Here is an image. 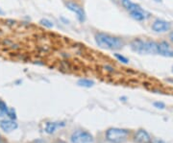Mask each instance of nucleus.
<instances>
[{
	"label": "nucleus",
	"instance_id": "obj_8",
	"mask_svg": "<svg viewBox=\"0 0 173 143\" xmlns=\"http://www.w3.org/2000/svg\"><path fill=\"white\" fill-rule=\"evenodd\" d=\"M18 127L17 123L13 119H5L0 122V128L5 133H11L14 130H17Z\"/></svg>",
	"mask_w": 173,
	"mask_h": 143
},
{
	"label": "nucleus",
	"instance_id": "obj_3",
	"mask_svg": "<svg viewBox=\"0 0 173 143\" xmlns=\"http://www.w3.org/2000/svg\"><path fill=\"white\" fill-rule=\"evenodd\" d=\"M129 131L126 129L110 128L106 132V139L110 143H123L126 141Z\"/></svg>",
	"mask_w": 173,
	"mask_h": 143
},
{
	"label": "nucleus",
	"instance_id": "obj_10",
	"mask_svg": "<svg viewBox=\"0 0 173 143\" xmlns=\"http://www.w3.org/2000/svg\"><path fill=\"white\" fill-rule=\"evenodd\" d=\"M130 13H131V17H132L134 19L139 20V21L145 19V18L148 17V13H147L145 11H143L141 8L139 9V10H136V11H133V12H131Z\"/></svg>",
	"mask_w": 173,
	"mask_h": 143
},
{
	"label": "nucleus",
	"instance_id": "obj_19",
	"mask_svg": "<svg viewBox=\"0 0 173 143\" xmlns=\"http://www.w3.org/2000/svg\"><path fill=\"white\" fill-rule=\"evenodd\" d=\"M169 39H170V40L173 42V32L170 33V35H169Z\"/></svg>",
	"mask_w": 173,
	"mask_h": 143
},
{
	"label": "nucleus",
	"instance_id": "obj_17",
	"mask_svg": "<svg viewBox=\"0 0 173 143\" xmlns=\"http://www.w3.org/2000/svg\"><path fill=\"white\" fill-rule=\"evenodd\" d=\"M114 57L115 58H117L120 62H122V63H128L129 62V61H128V59L127 58H125L124 56H122V55H120V54H114Z\"/></svg>",
	"mask_w": 173,
	"mask_h": 143
},
{
	"label": "nucleus",
	"instance_id": "obj_5",
	"mask_svg": "<svg viewBox=\"0 0 173 143\" xmlns=\"http://www.w3.org/2000/svg\"><path fill=\"white\" fill-rule=\"evenodd\" d=\"M67 7L68 10H70L71 12H73V13H76L77 18L79 19V21H81V22L85 21V19H86L85 12H84L83 8H81V7L79 6L78 4L73 3V2H68V3L67 4Z\"/></svg>",
	"mask_w": 173,
	"mask_h": 143
},
{
	"label": "nucleus",
	"instance_id": "obj_16",
	"mask_svg": "<svg viewBox=\"0 0 173 143\" xmlns=\"http://www.w3.org/2000/svg\"><path fill=\"white\" fill-rule=\"evenodd\" d=\"M6 114L8 115L11 119L13 120H16L17 119V113H16V111H14L13 109H9L8 108V111H7Z\"/></svg>",
	"mask_w": 173,
	"mask_h": 143
},
{
	"label": "nucleus",
	"instance_id": "obj_6",
	"mask_svg": "<svg viewBox=\"0 0 173 143\" xmlns=\"http://www.w3.org/2000/svg\"><path fill=\"white\" fill-rule=\"evenodd\" d=\"M158 53L163 57L171 58L173 57V49L167 41H162L158 43Z\"/></svg>",
	"mask_w": 173,
	"mask_h": 143
},
{
	"label": "nucleus",
	"instance_id": "obj_13",
	"mask_svg": "<svg viewBox=\"0 0 173 143\" xmlns=\"http://www.w3.org/2000/svg\"><path fill=\"white\" fill-rule=\"evenodd\" d=\"M77 85L79 87H83V88H91L93 87V85H94V82L89 80V79H80L77 82Z\"/></svg>",
	"mask_w": 173,
	"mask_h": 143
},
{
	"label": "nucleus",
	"instance_id": "obj_18",
	"mask_svg": "<svg viewBox=\"0 0 173 143\" xmlns=\"http://www.w3.org/2000/svg\"><path fill=\"white\" fill-rule=\"evenodd\" d=\"M154 106L158 109H161V110H163L165 108V105L163 103V102H155L154 103Z\"/></svg>",
	"mask_w": 173,
	"mask_h": 143
},
{
	"label": "nucleus",
	"instance_id": "obj_7",
	"mask_svg": "<svg viewBox=\"0 0 173 143\" xmlns=\"http://www.w3.org/2000/svg\"><path fill=\"white\" fill-rule=\"evenodd\" d=\"M171 28V25L169 22L165 20H162V19H157L154 21V23L152 25V29L153 31L155 32H158V33H162V32H167Z\"/></svg>",
	"mask_w": 173,
	"mask_h": 143
},
{
	"label": "nucleus",
	"instance_id": "obj_4",
	"mask_svg": "<svg viewBox=\"0 0 173 143\" xmlns=\"http://www.w3.org/2000/svg\"><path fill=\"white\" fill-rule=\"evenodd\" d=\"M70 140L72 143H92L93 137L89 132L79 130L71 134Z\"/></svg>",
	"mask_w": 173,
	"mask_h": 143
},
{
	"label": "nucleus",
	"instance_id": "obj_15",
	"mask_svg": "<svg viewBox=\"0 0 173 143\" xmlns=\"http://www.w3.org/2000/svg\"><path fill=\"white\" fill-rule=\"evenodd\" d=\"M40 23L42 26H45V27H47V28H52V27L54 26L51 21L48 20V19H46V18L40 19Z\"/></svg>",
	"mask_w": 173,
	"mask_h": 143
},
{
	"label": "nucleus",
	"instance_id": "obj_20",
	"mask_svg": "<svg viewBox=\"0 0 173 143\" xmlns=\"http://www.w3.org/2000/svg\"><path fill=\"white\" fill-rule=\"evenodd\" d=\"M153 143H165V142L163 141V140H156V141H154Z\"/></svg>",
	"mask_w": 173,
	"mask_h": 143
},
{
	"label": "nucleus",
	"instance_id": "obj_11",
	"mask_svg": "<svg viewBox=\"0 0 173 143\" xmlns=\"http://www.w3.org/2000/svg\"><path fill=\"white\" fill-rule=\"evenodd\" d=\"M121 3H122V5H123L124 8L127 11H129L130 13L140 9V6L136 5V3H133L131 0H121Z\"/></svg>",
	"mask_w": 173,
	"mask_h": 143
},
{
	"label": "nucleus",
	"instance_id": "obj_1",
	"mask_svg": "<svg viewBox=\"0 0 173 143\" xmlns=\"http://www.w3.org/2000/svg\"><path fill=\"white\" fill-rule=\"evenodd\" d=\"M95 42L100 48L107 50H119L124 45L123 41L120 39L104 33H98L95 35Z\"/></svg>",
	"mask_w": 173,
	"mask_h": 143
},
{
	"label": "nucleus",
	"instance_id": "obj_9",
	"mask_svg": "<svg viewBox=\"0 0 173 143\" xmlns=\"http://www.w3.org/2000/svg\"><path fill=\"white\" fill-rule=\"evenodd\" d=\"M134 141L136 143H150L151 142V137L149 134L145 130H139L135 134L134 137Z\"/></svg>",
	"mask_w": 173,
	"mask_h": 143
},
{
	"label": "nucleus",
	"instance_id": "obj_12",
	"mask_svg": "<svg viewBox=\"0 0 173 143\" xmlns=\"http://www.w3.org/2000/svg\"><path fill=\"white\" fill-rule=\"evenodd\" d=\"M64 123L62 122V124L60 123H56V122H47L45 125V132L49 134H51L53 133H55V131L57 130V128L59 127H63Z\"/></svg>",
	"mask_w": 173,
	"mask_h": 143
},
{
	"label": "nucleus",
	"instance_id": "obj_14",
	"mask_svg": "<svg viewBox=\"0 0 173 143\" xmlns=\"http://www.w3.org/2000/svg\"><path fill=\"white\" fill-rule=\"evenodd\" d=\"M7 111H8V107H7V105L0 100V116L4 115V114L7 112Z\"/></svg>",
	"mask_w": 173,
	"mask_h": 143
},
{
	"label": "nucleus",
	"instance_id": "obj_2",
	"mask_svg": "<svg viewBox=\"0 0 173 143\" xmlns=\"http://www.w3.org/2000/svg\"><path fill=\"white\" fill-rule=\"evenodd\" d=\"M133 51L139 54H157L158 43L154 41H144L140 39H136L131 42Z\"/></svg>",
	"mask_w": 173,
	"mask_h": 143
}]
</instances>
